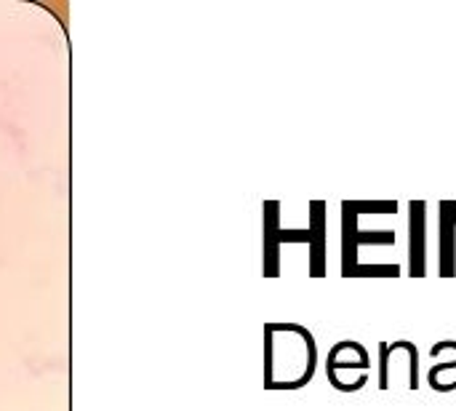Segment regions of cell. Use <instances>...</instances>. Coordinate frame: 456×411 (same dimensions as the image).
<instances>
[{
    "label": "cell",
    "instance_id": "cell-11",
    "mask_svg": "<svg viewBox=\"0 0 456 411\" xmlns=\"http://www.w3.org/2000/svg\"><path fill=\"white\" fill-rule=\"evenodd\" d=\"M449 211H452V219H454V225H456V203L454 201H449Z\"/></svg>",
    "mask_w": 456,
    "mask_h": 411
},
{
    "label": "cell",
    "instance_id": "cell-10",
    "mask_svg": "<svg viewBox=\"0 0 456 411\" xmlns=\"http://www.w3.org/2000/svg\"><path fill=\"white\" fill-rule=\"evenodd\" d=\"M353 209L358 214H395L398 203L395 201H353Z\"/></svg>",
    "mask_w": 456,
    "mask_h": 411
},
{
    "label": "cell",
    "instance_id": "cell-2",
    "mask_svg": "<svg viewBox=\"0 0 456 411\" xmlns=\"http://www.w3.org/2000/svg\"><path fill=\"white\" fill-rule=\"evenodd\" d=\"M371 377V353L355 342L342 340L329 350L326 358V380L339 393H361Z\"/></svg>",
    "mask_w": 456,
    "mask_h": 411
},
{
    "label": "cell",
    "instance_id": "cell-8",
    "mask_svg": "<svg viewBox=\"0 0 456 411\" xmlns=\"http://www.w3.org/2000/svg\"><path fill=\"white\" fill-rule=\"evenodd\" d=\"M441 238H438V249H441V278H454L456 275V225L449 211V201H444L441 206Z\"/></svg>",
    "mask_w": 456,
    "mask_h": 411
},
{
    "label": "cell",
    "instance_id": "cell-1",
    "mask_svg": "<svg viewBox=\"0 0 456 411\" xmlns=\"http://www.w3.org/2000/svg\"><path fill=\"white\" fill-rule=\"evenodd\" d=\"M318 345L307 326L294 321L265 324V388L302 390L315 380Z\"/></svg>",
    "mask_w": 456,
    "mask_h": 411
},
{
    "label": "cell",
    "instance_id": "cell-6",
    "mask_svg": "<svg viewBox=\"0 0 456 411\" xmlns=\"http://www.w3.org/2000/svg\"><path fill=\"white\" fill-rule=\"evenodd\" d=\"M428 254H430L428 203L411 201V206H409V275L411 278L428 275Z\"/></svg>",
    "mask_w": 456,
    "mask_h": 411
},
{
    "label": "cell",
    "instance_id": "cell-5",
    "mask_svg": "<svg viewBox=\"0 0 456 411\" xmlns=\"http://www.w3.org/2000/svg\"><path fill=\"white\" fill-rule=\"evenodd\" d=\"M278 211H281L278 201L265 203V275L267 278H278V273H281V246L283 243H307V246H313V241H315L310 225L305 230H283L281 219H278Z\"/></svg>",
    "mask_w": 456,
    "mask_h": 411
},
{
    "label": "cell",
    "instance_id": "cell-4",
    "mask_svg": "<svg viewBox=\"0 0 456 411\" xmlns=\"http://www.w3.org/2000/svg\"><path fill=\"white\" fill-rule=\"evenodd\" d=\"M398 366L406 369L409 374V390H419V350L409 340L398 342H379V374H377V388L390 390L398 380Z\"/></svg>",
    "mask_w": 456,
    "mask_h": 411
},
{
    "label": "cell",
    "instance_id": "cell-3",
    "mask_svg": "<svg viewBox=\"0 0 456 411\" xmlns=\"http://www.w3.org/2000/svg\"><path fill=\"white\" fill-rule=\"evenodd\" d=\"M353 201H342V275L353 278L363 246H395L393 230H361Z\"/></svg>",
    "mask_w": 456,
    "mask_h": 411
},
{
    "label": "cell",
    "instance_id": "cell-9",
    "mask_svg": "<svg viewBox=\"0 0 456 411\" xmlns=\"http://www.w3.org/2000/svg\"><path fill=\"white\" fill-rule=\"evenodd\" d=\"M441 348L449 350L452 358L433 364V369L428 372V385L436 393H452V390H456V340H444Z\"/></svg>",
    "mask_w": 456,
    "mask_h": 411
},
{
    "label": "cell",
    "instance_id": "cell-7",
    "mask_svg": "<svg viewBox=\"0 0 456 411\" xmlns=\"http://www.w3.org/2000/svg\"><path fill=\"white\" fill-rule=\"evenodd\" d=\"M310 227H313V246H310V275L323 278L326 275V203L313 201L310 203Z\"/></svg>",
    "mask_w": 456,
    "mask_h": 411
}]
</instances>
